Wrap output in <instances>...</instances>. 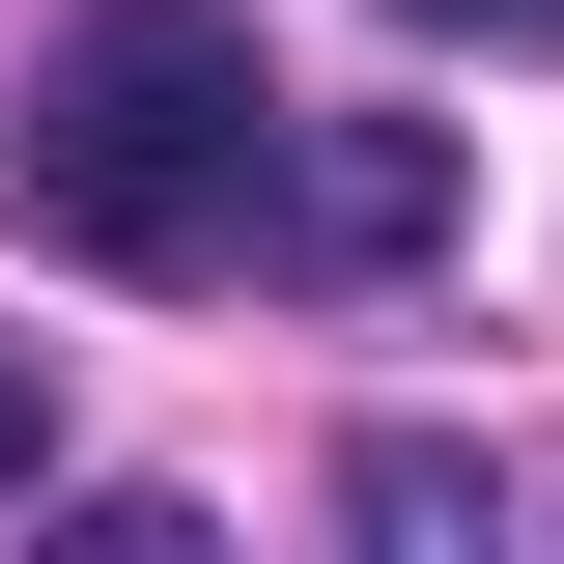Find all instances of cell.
Returning a JSON list of instances; mask_svg holds the SVG:
<instances>
[{
	"mask_svg": "<svg viewBox=\"0 0 564 564\" xmlns=\"http://www.w3.org/2000/svg\"><path fill=\"white\" fill-rule=\"evenodd\" d=\"M0 198H29V254H85V282H226L254 198H282L254 0H85L57 57H29V113H0Z\"/></svg>",
	"mask_w": 564,
	"mask_h": 564,
	"instance_id": "cell-1",
	"label": "cell"
},
{
	"mask_svg": "<svg viewBox=\"0 0 564 564\" xmlns=\"http://www.w3.org/2000/svg\"><path fill=\"white\" fill-rule=\"evenodd\" d=\"M423 226H452V141H423V113H282V198H254L282 282H395Z\"/></svg>",
	"mask_w": 564,
	"mask_h": 564,
	"instance_id": "cell-2",
	"label": "cell"
},
{
	"mask_svg": "<svg viewBox=\"0 0 564 564\" xmlns=\"http://www.w3.org/2000/svg\"><path fill=\"white\" fill-rule=\"evenodd\" d=\"M339 536H480V452H452V423H367L339 452Z\"/></svg>",
	"mask_w": 564,
	"mask_h": 564,
	"instance_id": "cell-3",
	"label": "cell"
},
{
	"mask_svg": "<svg viewBox=\"0 0 564 564\" xmlns=\"http://www.w3.org/2000/svg\"><path fill=\"white\" fill-rule=\"evenodd\" d=\"M0 480H57V339H0Z\"/></svg>",
	"mask_w": 564,
	"mask_h": 564,
	"instance_id": "cell-4",
	"label": "cell"
},
{
	"mask_svg": "<svg viewBox=\"0 0 564 564\" xmlns=\"http://www.w3.org/2000/svg\"><path fill=\"white\" fill-rule=\"evenodd\" d=\"M423 29H480V57H564V0H423Z\"/></svg>",
	"mask_w": 564,
	"mask_h": 564,
	"instance_id": "cell-5",
	"label": "cell"
}]
</instances>
